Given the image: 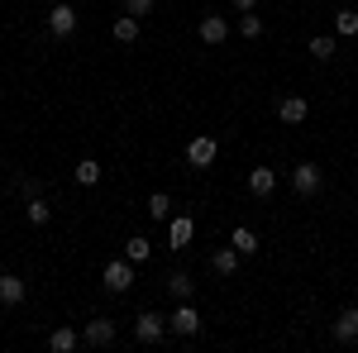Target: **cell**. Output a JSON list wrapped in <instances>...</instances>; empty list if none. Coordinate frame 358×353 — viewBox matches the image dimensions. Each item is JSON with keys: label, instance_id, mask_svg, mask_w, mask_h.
Returning a JSON list of instances; mask_svg holds the SVG:
<instances>
[{"label": "cell", "instance_id": "6da1fadb", "mask_svg": "<svg viewBox=\"0 0 358 353\" xmlns=\"http://www.w3.org/2000/svg\"><path fill=\"white\" fill-rule=\"evenodd\" d=\"M167 329L182 334V339H196V334H201V310H196V301H177V310L167 315Z\"/></svg>", "mask_w": 358, "mask_h": 353}, {"label": "cell", "instance_id": "7a4b0ae2", "mask_svg": "<svg viewBox=\"0 0 358 353\" xmlns=\"http://www.w3.org/2000/svg\"><path fill=\"white\" fill-rule=\"evenodd\" d=\"M101 282H106V291H115V296H124L129 287H134V263L129 258H115V263H106V272H101Z\"/></svg>", "mask_w": 358, "mask_h": 353}, {"label": "cell", "instance_id": "3957f363", "mask_svg": "<svg viewBox=\"0 0 358 353\" xmlns=\"http://www.w3.org/2000/svg\"><path fill=\"white\" fill-rule=\"evenodd\" d=\"M320 187H325L320 163H296L292 167V191H296V196H320Z\"/></svg>", "mask_w": 358, "mask_h": 353}, {"label": "cell", "instance_id": "277c9868", "mask_svg": "<svg viewBox=\"0 0 358 353\" xmlns=\"http://www.w3.org/2000/svg\"><path fill=\"white\" fill-rule=\"evenodd\" d=\"M134 339H138V344H163V339H167V315L143 310V315L134 320Z\"/></svg>", "mask_w": 358, "mask_h": 353}, {"label": "cell", "instance_id": "5b68a950", "mask_svg": "<svg viewBox=\"0 0 358 353\" xmlns=\"http://www.w3.org/2000/svg\"><path fill=\"white\" fill-rule=\"evenodd\" d=\"M115 334H120V329H115V320L96 315V320H86V325H82V344H86V349H110Z\"/></svg>", "mask_w": 358, "mask_h": 353}, {"label": "cell", "instance_id": "8992f818", "mask_svg": "<svg viewBox=\"0 0 358 353\" xmlns=\"http://www.w3.org/2000/svg\"><path fill=\"white\" fill-rule=\"evenodd\" d=\"M215 158H220V143H215L210 134H201V138L187 143V163H192V167H210Z\"/></svg>", "mask_w": 358, "mask_h": 353}, {"label": "cell", "instance_id": "52a82bcc", "mask_svg": "<svg viewBox=\"0 0 358 353\" xmlns=\"http://www.w3.org/2000/svg\"><path fill=\"white\" fill-rule=\"evenodd\" d=\"M306 115H310L306 96H277V120L282 124H306Z\"/></svg>", "mask_w": 358, "mask_h": 353}, {"label": "cell", "instance_id": "ba28073f", "mask_svg": "<svg viewBox=\"0 0 358 353\" xmlns=\"http://www.w3.org/2000/svg\"><path fill=\"white\" fill-rule=\"evenodd\" d=\"M48 34H53V38H72V34H77V10H72V5H53Z\"/></svg>", "mask_w": 358, "mask_h": 353}, {"label": "cell", "instance_id": "9c48e42d", "mask_svg": "<svg viewBox=\"0 0 358 353\" xmlns=\"http://www.w3.org/2000/svg\"><path fill=\"white\" fill-rule=\"evenodd\" d=\"M196 34H201V43H210V48H220L224 38H229V20H224V15H206V20L196 24Z\"/></svg>", "mask_w": 358, "mask_h": 353}, {"label": "cell", "instance_id": "30bf717a", "mask_svg": "<svg viewBox=\"0 0 358 353\" xmlns=\"http://www.w3.org/2000/svg\"><path fill=\"white\" fill-rule=\"evenodd\" d=\"M334 344H358V305H349V310H339V320L330 325Z\"/></svg>", "mask_w": 358, "mask_h": 353}, {"label": "cell", "instance_id": "8fae6325", "mask_svg": "<svg viewBox=\"0 0 358 353\" xmlns=\"http://www.w3.org/2000/svg\"><path fill=\"white\" fill-rule=\"evenodd\" d=\"M239 258H244V253H239L234 244L215 248V253H210V272H215V277H234V272H239Z\"/></svg>", "mask_w": 358, "mask_h": 353}, {"label": "cell", "instance_id": "7c38bea8", "mask_svg": "<svg viewBox=\"0 0 358 353\" xmlns=\"http://www.w3.org/2000/svg\"><path fill=\"white\" fill-rule=\"evenodd\" d=\"M24 296H29L24 277H15V272H5V277H0V305H20Z\"/></svg>", "mask_w": 358, "mask_h": 353}, {"label": "cell", "instance_id": "4fadbf2b", "mask_svg": "<svg viewBox=\"0 0 358 353\" xmlns=\"http://www.w3.org/2000/svg\"><path fill=\"white\" fill-rule=\"evenodd\" d=\"M192 244V215H172L167 219V248H187Z\"/></svg>", "mask_w": 358, "mask_h": 353}, {"label": "cell", "instance_id": "5bb4252c", "mask_svg": "<svg viewBox=\"0 0 358 353\" xmlns=\"http://www.w3.org/2000/svg\"><path fill=\"white\" fill-rule=\"evenodd\" d=\"M248 191H253L258 201L273 196V191H277V172H273V167H253V172H248Z\"/></svg>", "mask_w": 358, "mask_h": 353}, {"label": "cell", "instance_id": "9a60e30c", "mask_svg": "<svg viewBox=\"0 0 358 353\" xmlns=\"http://www.w3.org/2000/svg\"><path fill=\"white\" fill-rule=\"evenodd\" d=\"M167 296L172 301H196V277L192 272H172V277H167Z\"/></svg>", "mask_w": 358, "mask_h": 353}, {"label": "cell", "instance_id": "2e32d148", "mask_svg": "<svg viewBox=\"0 0 358 353\" xmlns=\"http://www.w3.org/2000/svg\"><path fill=\"white\" fill-rule=\"evenodd\" d=\"M77 344H82V334H77L72 325H57L53 334H48V349H53V353H72Z\"/></svg>", "mask_w": 358, "mask_h": 353}, {"label": "cell", "instance_id": "e0dca14e", "mask_svg": "<svg viewBox=\"0 0 358 353\" xmlns=\"http://www.w3.org/2000/svg\"><path fill=\"white\" fill-rule=\"evenodd\" d=\"M24 215H29V224H48L53 219V206H48V196H34V201H24Z\"/></svg>", "mask_w": 358, "mask_h": 353}, {"label": "cell", "instance_id": "ac0fdd59", "mask_svg": "<svg viewBox=\"0 0 358 353\" xmlns=\"http://www.w3.org/2000/svg\"><path fill=\"white\" fill-rule=\"evenodd\" d=\"M148 219H158V224L172 219V196H167V191H153V196H148Z\"/></svg>", "mask_w": 358, "mask_h": 353}, {"label": "cell", "instance_id": "d6986e66", "mask_svg": "<svg viewBox=\"0 0 358 353\" xmlns=\"http://www.w3.org/2000/svg\"><path fill=\"white\" fill-rule=\"evenodd\" d=\"M110 34H115V43H138V20L134 15H120Z\"/></svg>", "mask_w": 358, "mask_h": 353}, {"label": "cell", "instance_id": "ffe728a7", "mask_svg": "<svg viewBox=\"0 0 358 353\" xmlns=\"http://www.w3.org/2000/svg\"><path fill=\"white\" fill-rule=\"evenodd\" d=\"M229 244L239 248V253H244V258H253V253H258V234H253V229H248V224H239V229H234V234H229Z\"/></svg>", "mask_w": 358, "mask_h": 353}, {"label": "cell", "instance_id": "44dd1931", "mask_svg": "<svg viewBox=\"0 0 358 353\" xmlns=\"http://www.w3.org/2000/svg\"><path fill=\"white\" fill-rule=\"evenodd\" d=\"M306 48H310V57H315V62H330V57H334V34H315Z\"/></svg>", "mask_w": 358, "mask_h": 353}, {"label": "cell", "instance_id": "7402d4cb", "mask_svg": "<svg viewBox=\"0 0 358 353\" xmlns=\"http://www.w3.org/2000/svg\"><path fill=\"white\" fill-rule=\"evenodd\" d=\"M334 34H339V38H354L358 34V10H334Z\"/></svg>", "mask_w": 358, "mask_h": 353}, {"label": "cell", "instance_id": "603a6c76", "mask_svg": "<svg viewBox=\"0 0 358 353\" xmlns=\"http://www.w3.org/2000/svg\"><path fill=\"white\" fill-rule=\"evenodd\" d=\"M101 172H106V167L96 163V158H82V163H77V172H72V177H77V182H82V187H96V182H101Z\"/></svg>", "mask_w": 358, "mask_h": 353}, {"label": "cell", "instance_id": "cb8c5ba5", "mask_svg": "<svg viewBox=\"0 0 358 353\" xmlns=\"http://www.w3.org/2000/svg\"><path fill=\"white\" fill-rule=\"evenodd\" d=\"M148 253H153V244H148L143 234H134V239L124 244V258H129V263H148Z\"/></svg>", "mask_w": 358, "mask_h": 353}, {"label": "cell", "instance_id": "d4e9b609", "mask_svg": "<svg viewBox=\"0 0 358 353\" xmlns=\"http://www.w3.org/2000/svg\"><path fill=\"white\" fill-rule=\"evenodd\" d=\"M239 34H244V38H263V20H258L253 10H244V15H239Z\"/></svg>", "mask_w": 358, "mask_h": 353}, {"label": "cell", "instance_id": "484cf974", "mask_svg": "<svg viewBox=\"0 0 358 353\" xmlns=\"http://www.w3.org/2000/svg\"><path fill=\"white\" fill-rule=\"evenodd\" d=\"M153 5H158V0H124V15L143 20V15H153Z\"/></svg>", "mask_w": 358, "mask_h": 353}, {"label": "cell", "instance_id": "4316f807", "mask_svg": "<svg viewBox=\"0 0 358 353\" xmlns=\"http://www.w3.org/2000/svg\"><path fill=\"white\" fill-rule=\"evenodd\" d=\"M20 196H24V201L43 196V182H38V177H20Z\"/></svg>", "mask_w": 358, "mask_h": 353}, {"label": "cell", "instance_id": "83f0119b", "mask_svg": "<svg viewBox=\"0 0 358 353\" xmlns=\"http://www.w3.org/2000/svg\"><path fill=\"white\" fill-rule=\"evenodd\" d=\"M234 10L244 15V10H258V0H234Z\"/></svg>", "mask_w": 358, "mask_h": 353}]
</instances>
